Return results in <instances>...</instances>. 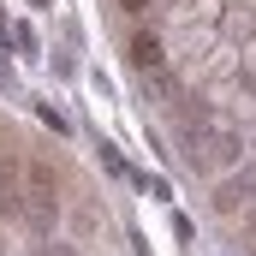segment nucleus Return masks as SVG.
<instances>
[{
    "label": "nucleus",
    "instance_id": "f257e3e1",
    "mask_svg": "<svg viewBox=\"0 0 256 256\" xmlns=\"http://www.w3.org/2000/svg\"><path fill=\"white\" fill-rule=\"evenodd\" d=\"M131 60L143 66V72H155V66H161V42H155L149 30H143V36H131Z\"/></svg>",
    "mask_w": 256,
    "mask_h": 256
}]
</instances>
